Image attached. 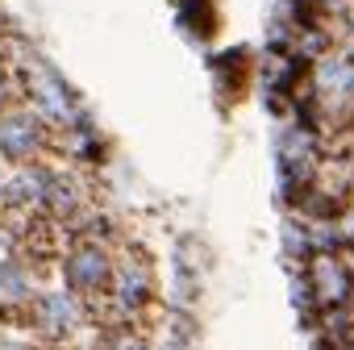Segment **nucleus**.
<instances>
[{
    "instance_id": "1",
    "label": "nucleus",
    "mask_w": 354,
    "mask_h": 350,
    "mask_svg": "<svg viewBox=\"0 0 354 350\" xmlns=\"http://www.w3.org/2000/svg\"><path fill=\"white\" fill-rule=\"evenodd\" d=\"M317 84L329 92V96H354V59L346 55H329L317 71Z\"/></svg>"
},
{
    "instance_id": "2",
    "label": "nucleus",
    "mask_w": 354,
    "mask_h": 350,
    "mask_svg": "<svg viewBox=\"0 0 354 350\" xmlns=\"http://www.w3.org/2000/svg\"><path fill=\"white\" fill-rule=\"evenodd\" d=\"M313 275H317V292H321L325 300H342V296H346V271H342L333 259H317Z\"/></svg>"
},
{
    "instance_id": "3",
    "label": "nucleus",
    "mask_w": 354,
    "mask_h": 350,
    "mask_svg": "<svg viewBox=\"0 0 354 350\" xmlns=\"http://www.w3.org/2000/svg\"><path fill=\"white\" fill-rule=\"evenodd\" d=\"M71 275H75V284L92 288V284L104 279V259H100V255H80V259L71 263Z\"/></svg>"
},
{
    "instance_id": "4",
    "label": "nucleus",
    "mask_w": 354,
    "mask_h": 350,
    "mask_svg": "<svg viewBox=\"0 0 354 350\" xmlns=\"http://www.w3.org/2000/svg\"><path fill=\"white\" fill-rule=\"evenodd\" d=\"M350 21H354V13H350Z\"/></svg>"
}]
</instances>
